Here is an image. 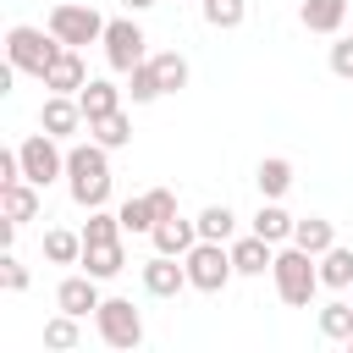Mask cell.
I'll list each match as a JSON object with an SVG mask.
<instances>
[{
    "label": "cell",
    "mask_w": 353,
    "mask_h": 353,
    "mask_svg": "<svg viewBox=\"0 0 353 353\" xmlns=\"http://www.w3.org/2000/svg\"><path fill=\"white\" fill-rule=\"evenodd\" d=\"M66 193L83 210H99L110 199V149L105 143H72L66 149Z\"/></svg>",
    "instance_id": "cell-1"
},
{
    "label": "cell",
    "mask_w": 353,
    "mask_h": 353,
    "mask_svg": "<svg viewBox=\"0 0 353 353\" xmlns=\"http://www.w3.org/2000/svg\"><path fill=\"white\" fill-rule=\"evenodd\" d=\"M270 281H276V298H281V303H292V309H309V298L325 287V281H320V259H314L309 248H298V243L276 248Z\"/></svg>",
    "instance_id": "cell-2"
},
{
    "label": "cell",
    "mask_w": 353,
    "mask_h": 353,
    "mask_svg": "<svg viewBox=\"0 0 353 353\" xmlns=\"http://www.w3.org/2000/svg\"><path fill=\"white\" fill-rule=\"evenodd\" d=\"M61 50H66V44H61L50 28H28V22H17V28L6 33V61H11L17 72H33V77H44L50 61H55Z\"/></svg>",
    "instance_id": "cell-3"
},
{
    "label": "cell",
    "mask_w": 353,
    "mask_h": 353,
    "mask_svg": "<svg viewBox=\"0 0 353 353\" xmlns=\"http://www.w3.org/2000/svg\"><path fill=\"white\" fill-rule=\"evenodd\" d=\"M182 265H188V287H199V292H221V287L237 276L232 243H210V237H199V243L182 254Z\"/></svg>",
    "instance_id": "cell-4"
},
{
    "label": "cell",
    "mask_w": 353,
    "mask_h": 353,
    "mask_svg": "<svg viewBox=\"0 0 353 353\" xmlns=\"http://www.w3.org/2000/svg\"><path fill=\"white\" fill-rule=\"evenodd\" d=\"M50 33L66 44V50H83V44H94V39H105V17L94 11V6H77V0H61L55 11H50Z\"/></svg>",
    "instance_id": "cell-5"
},
{
    "label": "cell",
    "mask_w": 353,
    "mask_h": 353,
    "mask_svg": "<svg viewBox=\"0 0 353 353\" xmlns=\"http://www.w3.org/2000/svg\"><path fill=\"white\" fill-rule=\"evenodd\" d=\"M17 154H22V176H28L33 188H50L55 176H66V154H61V138H50L44 127H39L33 138H22V143H17Z\"/></svg>",
    "instance_id": "cell-6"
},
{
    "label": "cell",
    "mask_w": 353,
    "mask_h": 353,
    "mask_svg": "<svg viewBox=\"0 0 353 353\" xmlns=\"http://www.w3.org/2000/svg\"><path fill=\"white\" fill-rule=\"evenodd\" d=\"M94 325H99L105 347H138L143 342V314L132 309V298H105L94 309Z\"/></svg>",
    "instance_id": "cell-7"
},
{
    "label": "cell",
    "mask_w": 353,
    "mask_h": 353,
    "mask_svg": "<svg viewBox=\"0 0 353 353\" xmlns=\"http://www.w3.org/2000/svg\"><path fill=\"white\" fill-rule=\"evenodd\" d=\"M105 61H110V72H132L138 61H149V39H143V28L132 22V17H116V22H105Z\"/></svg>",
    "instance_id": "cell-8"
},
{
    "label": "cell",
    "mask_w": 353,
    "mask_h": 353,
    "mask_svg": "<svg viewBox=\"0 0 353 353\" xmlns=\"http://www.w3.org/2000/svg\"><path fill=\"white\" fill-rule=\"evenodd\" d=\"M83 121H88V116H83L77 94H44V105H39V127H44L50 138H72Z\"/></svg>",
    "instance_id": "cell-9"
},
{
    "label": "cell",
    "mask_w": 353,
    "mask_h": 353,
    "mask_svg": "<svg viewBox=\"0 0 353 353\" xmlns=\"http://www.w3.org/2000/svg\"><path fill=\"white\" fill-rule=\"evenodd\" d=\"M182 287H188V265H182L176 254L143 259V292H149V298H176Z\"/></svg>",
    "instance_id": "cell-10"
},
{
    "label": "cell",
    "mask_w": 353,
    "mask_h": 353,
    "mask_svg": "<svg viewBox=\"0 0 353 353\" xmlns=\"http://www.w3.org/2000/svg\"><path fill=\"white\" fill-rule=\"evenodd\" d=\"M99 303H105V298H99V276H88V270H77V276H66V281L55 287V309H66V314H77V320H88Z\"/></svg>",
    "instance_id": "cell-11"
},
{
    "label": "cell",
    "mask_w": 353,
    "mask_h": 353,
    "mask_svg": "<svg viewBox=\"0 0 353 353\" xmlns=\"http://www.w3.org/2000/svg\"><path fill=\"white\" fill-rule=\"evenodd\" d=\"M39 83H44L50 94H83V83H88V66H83V55H77V50H61Z\"/></svg>",
    "instance_id": "cell-12"
},
{
    "label": "cell",
    "mask_w": 353,
    "mask_h": 353,
    "mask_svg": "<svg viewBox=\"0 0 353 353\" xmlns=\"http://www.w3.org/2000/svg\"><path fill=\"white\" fill-rule=\"evenodd\" d=\"M39 193H44V188H33L28 176H22V182H6V188H0V210H6V221H11L17 232H22L28 221H39Z\"/></svg>",
    "instance_id": "cell-13"
},
{
    "label": "cell",
    "mask_w": 353,
    "mask_h": 353,
    "mask_svg": "<svg viewBox=\"0 0 353 353\" xmlns=\"http://www.w3.org/2000/svg\"><path fill=\"white\" fill-rule=\"evenodd\" d=\"M154 254H188L193 243H199V221H182V215H165V221H154Z\"/></svg>",
    "instance_id": "cell-14"
},
{
    "label": "cell",
    "mask_w": 353,
    "mask_h": 353,
    "mask_svg": "<svg viewBox=\"0 0 353 353\" xmlns=\"http://www.w3.org/2000/svg\"><path fill=\"white\" fill-rule=\"evenodd\" d=\"M232 265H237V276H265L276 265V243H265L259 232H248V237L232 243Z\"/></svg>",
    "instance_id": "cell-15"
},
{
    "label": "cell",
    "mask_w": 353,
    "mask_h": 353,
    "mask_svg": "<svg viewBox=\"0 0 353 353\" xmlns=\"http://www.w3.org/2000/svg\"><path fill=\"white\" fill-rule=\"evenodd\" d=\"M121 94H127V88H116L110 77H88V83H83V94H77V105H83V116H88V121H99V116L121 110Z\"/></svg>",
    "instance_id": "cell-16"
},
{
    "label": "cell",
    "mask_w": 353,
    "mask_h": 353,
    "mask_svg": "<svg viewBox=\"0 0 353 353\" xmlns=\"http://www.w3.org/2000/svg\"><path fill=\"white\" fill-rule=\"evenodd\" d=\"M88 276H99V281H110V276H121V265H127V248H121V237L116 243H83V259H77Z\"/></svg>",
    "instance_id": "cell-17"
},
{
    "label": "cell",
    "mask_w": 353,
    "mask_h": 353,
    "mask_svg": "<svg viewBox=\"0 0 353 353\" xmlns=\"http://www.w3.org/2000/svg\"><path fill=\"white\" fill-rule=\"evenodd\" d=\"M342 17H347V0H303V6H298V22H303L309 33H336Z\"/></svg>",
    "instance_id": "cell-18"
},
{
    "label": "cell",
    "mask_w": 353,
    "mask_h": 353,
    "mask_svg": "<svg viewBox=\"0 0 353 353\" xmlns=\"http://www.w3.org/2000/svg\"><path fill=\"white\" fill-rule=\"evenodd\" d=\"M292 243H298V248H309V254L320 259V254L336 243V226H331L325 215H303V221H292Z\"/></svg>",
    "instance_id": "cell-19"
},
{
    "label": "cell",
    "mask_w": 353,
    "mask_h": 353,
    "mask_svg": "<svg viewBox=\"0 0 353 353\" xmlns=\"http://www.w3.org/2000/svg\"><path fill=\"white\" fill-rule=\"evenodd\" d=\"M254 182H259V199H281V193L292 188V160H287V154H270V160H259Z\"/></svg>",
    "instance_id": "cell-20"
},
{
    "label": "cell",
    "mask_w": 353,
    "mask_h": 353,
    "mask_svg": "<svg viewBox=\"0 0 353 353\" xmlns=\"http://www.w3.org/2000/svg\"><path fill=\"white\" fill-rule=\"evenodd\" d=\"M254 232H259L265 243H292V215L281 210V199H265V204H259V215H254Z\"/></svg>",
    "instance_id": "cell-21"
},
{
    "label": "cell",
    "mask_w": 353,
    "mask_h": 353,
    "mask_svg": "<svg viewBox=\"0 0 353 353\" xmlns=\"http://www.w3.org/2000/svg\"><path fill=\"white\" fill-rule=\"evenodd\" d=\"M44 259H50V265H77V259H83V232L50 226V232H44Z\"/></svg>",
    "instance_id": "cell-22"
},
{
    "label": "cell",
    "mask_w": 353,
    "mask_h": 353,
    "mask_svg": "<svg viewBox=\"0 0 353 353\" xmlns=\"http://www.w3.org/2000/svg\"><path fill=\"white\" fill-rule=\"evenodd\" d=\"M320 281L325 287H353V248H342V243H331L325 254H320Z\"/></svg>",
    "instance_id": "cell-23"
},
{
    "label": "cell",
    "mask_w": 353,
    "mask_h": 353,
    "mask_svg": "<svg viewBox=\"0 0 353 353\" xmlns=\"http://www.w3.org/2000/svg\"><path fill=\"white\" fill-rule=\"evenodd\" d=\"M88 132H94V143H105V149H127V143H132V121H127V110H110V116L88 121Z\"/></svg>",
    "instance_id": "cell-24"
},
{
    "label": "cell",
    "mask_w": 353,
    "mask_h": 353,
    "mask_svg": "<svg viewBox=\"0 0 353 353\" xmlns=\"http://www.w3.org/2000/svg\"><path fill=\"white\" fill-rule=\"evenodd\" d=\"M232 232H237L232 204H204V210H199V237H210V243H232Z\"/></svg>",
    "instance_id": "cell-25"
},
{
    "label": "cell",
    "mask_w": 353,
    "mask_h": 353,
    "mask_svg": "<svg viewBox=\"0 0 353 353\" xmlns=\"http://www.w3.org/2000/svg\"><path fill=\"white\" fill-rule=\"evenodd\" d=\"M320 336H331V342H347L353 336V298H331L320 309Z\"/></svg>",
    "instance_id": "cell-26"
},
{
    "label": "cell",
    "mask_w": 353,
    "mask_h": 353,
    "mask_svg": "<svg viewBox=\"0 0 353 353\" xmlns=\"http://www.w3.org/2000/svg\"><path fill=\"white\" fill-rule=\"evenodd\" d=\"M204 6V22L215 28V33H232V28H243V17H248V0H199Z\"/></svg>",
    "instance_id": "cell-27"
},
{
    "label": "cell",
    "mask_w": 353,
    "mask_h": 353,
    "mask_svg": "<svg viewBox=\"0 0 353 353\" xmlns=\"http://www.w3.org/2000/svg\"><path fill=\"white\" fill-rule=\"evenodd\" d=\"M127 94H132V105H149V99H160V94H165V88H160L154 61H138V66L127 72Z\"/></svg>",
    "instance_id": "cell-28"
},
{
    "label": "cell",
    "mask_w": 353,
    "mask_h": 353,
    "mask_svg": "<svg viewBox=\"0 0 353 353\" xmlns=\"http://www.w3.org/2000/svg\"><path fill=\"white\" fill-rule=\"evenodd\" d=\"M149 61H154V72H160V88H165V94L188 88V61H182L176 50H160V55H149Z\"/></svg>",
    "instance_id": "cell-29"
},
{
    "label": "cell",
    "mask_w": 353,
    "mask_h": 353,
    "mask_svg": "<svg viewBox=\"0 0 353 353\" xmlns=\"http://www.w3.org/2000/svg\"><path fill=\"white\" fill-rule=\"evenodd\" d=\"M116 237H121V215H110L105 204L88 210V221H83V243H116Z\"/></svg>",
    "instance_id": "cell-30"
},
{
    "label": "cell",
    "mask_w": 353,
    "mask_h": 353,
    "mask_svg": "<svg viewBox=\"0 0 353 353\" xmlns=\"http://www.w3.org/2000/svg\"><path fill=\"white\" fill-rule=\"evenodd\" d=\"M116 215H121V232H154V204H149V193L127 199Z\"/></svg>",
    "instance_id": "cell-31"
},
{
    "label": "cell",
    "mask_w": 353,
    "mask_h": 353,
    "mask_svg": "<svg viewBox=\"0 0 353 353\" xmlns=\"http://www.w3.org/2000/svg\"><path fill=\"white\" fill-rule=\"evenodd\" d=\"M83 342V331H77V314H55V320H44V347H77Z\"/></svg>",
    "instance_id": "cell-32"
},
{
    "label": "cell",
    "mask_w": 353,
    "mask_h": 353,
    "mask_svg": "<svg viewBox=\"0 0 353 353\" xmlns=\"http://www.w3.org/2000/svg\"><path fill=\"white\" fill-rule=\"evenodd\" d=\"M0 287H6V292H28V265H22L11 248L0 254Z\"/></svg>",
    "instance_id": "cell-33"
},
{
    "label": "cell",
    "mask_w": 353,
    "mask_h": 353,
    "mask_svg": "<svg viewBox=\"0 0 353 353\" xmlns=\"http://www.w3.org/2000/svg\"><path fill=\"white\" fill-rule=\"evenodd\" d=\"M331 72H336V77H347V83H353V33H347V39H336V44H331Z\"/></svg>",
    "instance_id": "cell-34"
},
{
    "label": "cell",
    "mask_w": 353,
    "mask_h": 353,
    "mask_svg": "<svg viewBox=\"0 0 353 353\" xmlns=\"http://www.w3.org/2000/svg\"><path fill=\"white\" fill-rule=\"evenodd\" d=\"M149 204H154V221L176 215V193H171V188H149Z\"/></svg>",
    "instance_id": "cell-35"
},
{
    "label": "cell",
    "mask_w": 353,
    "mask_h": 353,
    "mask_svg": "<svg viewBox=\"0 0 353 353\" xmlns=\"http://www.w3.org/2000/svg\"><path fill=\"white\" fill-rule=\"evenodd\" d=\"M149 6H154V0H127V11H149Z\"/></svg>",
    "instance_id": "cell-36"
},
{
    "label": "cell",
    "mask_w": 353,
    "mask_h": 353,
    "mask_svg": "<svg viewBox=\"0 0 353 353\" xmlns=\"http://www.w3.org/2000/svg\"><path fill=\"white\" fill-rule=\"evenodd\" d=\"M347 353H353V336H347Z\"/></svg>",
    "instance_id": "cell-37"
}]
</instances>
